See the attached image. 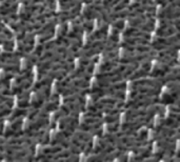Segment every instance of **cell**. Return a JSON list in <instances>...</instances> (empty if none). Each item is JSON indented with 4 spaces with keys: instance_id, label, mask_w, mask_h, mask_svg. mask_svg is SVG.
<instances>
[{
    "instance_id": "1",
    "label": "cell",
    "mask_w": 180,
    "mask_h": 162,
    "mask_svg": "<svg viewBox=\"0 0 180 162\" xmlns=\"http://www.w3.org/2000/svg\"><path fill=\"white\" fill-rule=\"evenodd\" d=\"M123 28V21L121 20H117V21H115L114 22V24H113V32L114 33H118V32H120Z\"/></svg>"
},
{
    "instance_id": "2",
    "label": "cell",
    "mask_w": 180,
    "mask_h": 162,
    "mask_svg": "<svg viewBox=\"0 0 180 162\" xmlns=\"http://www.w3.org/2000/svg\"><path fill=\"white\" fill-rule=\"evenodd\" d=\"M164 0H156V2L157 3H162V2H163Z\"/></svg>"
}]
</instances>
